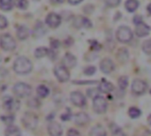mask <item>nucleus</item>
Returning a JSON list of instances; mask_svg holds the SVG:
<instances>
[{"mask_svg": "<svg viewBox=\"0 0 151 136\" xmlns=\"http://www.w3.org/2000/svg\"><path fill=\"white\" fill-rule=\"evenodd\" d=\"M46 24L51 28H56L61 24V17L55 12H50L46 17Z\"/></svg>", "mask_w": 151, "mask_h": 136, "instance_id": "nucleus-9", "label": "nucleus"}, {"mask_svg": "<svg viewBox=\"0 0 151 136\" xmlns=\"http://www.w3.org/2000/svg\"><path fill=\"white\" fill-rule=\"evenodd\" d=\"M128 113H129V116L132 119H137V118H139L141 116L142 112L138 108H136V107H132V108L129 109Z\"/></svg>", "mask_w": 151, "mask_h": 136, "instance_id": "nucleus-28", "label": "nucleus"}, {"mask_svg": "<svg viewBox=\"0 0 151 136\" xmlns=\"http://www.w3.org/2000/svg\"><path fill=\"white\" fill-rule=\"evenodd\" d=\"M67 136H81L80 133L75 129H70L67 133Z\"/></svg>", "mask_w": 151, "mask_h": 136, "instance_id": "nucleus-38", "label": "nucleus"}, {"mask_svg": "<svg viewBox=\"0 0 151 136\" xmlns=\"http://www.w3.org/2000/svg\"><path fill=\"white\" fill-rule=\"evenodd\" d=\"M55 76L60 82H65L70 78V73L68 69L64 65H58L54 70Z\"/></svg>", "mask_w": 151, "mask_h": 136, "instance_id": "nucleus-7", "label": "nucleus"}, {"mask_svg": "<svg viewBox=\"0 0 151 136\" xmlns=\"http://www.w3.org/2000/svg\"><path fill=\"white\" fill-rule=\"evenodd\" d=\"M82 1H83V0H68L69 4H73V5L78 4L81 3Z\"/></svg>", "mask_w": 151, "mask_h": 136, "instance_id": "nucleus-43", "label": "nucleus"}, {"mask_svg": "<svg viewBox=\"0 0 151 136\" xmlns=\"http://www.w3.org/2000/svg\"><path fill=\"white\" fill-rule=\"evenodd\" d=\"M134 22L135 25H138V24L142 23V17L140 16V15H136L134 17Z\"/></svg>", "mask_w": 151, "mask_h": 136, "instance_id": "nucleus-40", "label": "nucleus"}, {"mask_svg": "<svg viewBox=\"0 0 151 136\" xmlns=\"http://www.w3.org/2000/svg\"><path fill=\"white\" fill-rule=\"evenodd\" d=\"M65 0H50V2L52 3V4H61V3H63Z\"/></svg>", "mask_w": 151, "mask_h": 136, "instance_id": "nucleus-44", "label": "nucleus"}, {"mask_svg": "<svg viewBox=\"0 0 151 136\" xmlns=\"http://www.w3.org/2000/svg\"><path fill=\"white\" fill-rule=\"evenodd\" d=\"M89 135L90 136H106V131L104 130V128L100 126V125H97L96 127H94L90 133H89Z\"/></svg>", "mask_w": 151, "mask_h": 136, "instance_id": "nucleus-20", "label": "nucleus"}, {"mask_svg": "<svg viewBox=\"0 0 151 136\" xmlns=\"http://www.w3.org/2000/svg\"><path fill=\"white\" fill-rule=\"evenodd\" d=\"M126 9L129 12H134V11H136L139 7V2L138 0H127L125 4Z\"/></svg>", "mask_w": 151, "mask_h": 136, "instance_id": "nucleus-22", "label": "nucleus"}, {"mask_svg": "<svg viewBox=\"0 0 151 136\" xmlns=\"http://www.w3.org/2000/svg\"><path fill=\"white\" fill-rule=\"evenodd\" d=\"M50 45H51V47H52V49H58V47H59V45H60V43H59V42L58 41V40H52L51 41V42H50Z\"/></svg>", "mask_w": 151, "mask_h": 136, "instance_id": "nucleus-39", "label": "nucleus"}, {"mask_svg": "<svg viewBox=\"0 0 151 136\" xmlns=\"http://www.w3.org/2000/svg\"><path fill=\"white\" fill-rule=\"evenodd\" d=\"M150 94H151V90H150Z\"/></svg>", "mask_w": 151, "mask_h": 136, "instance_id": "nucleus-47", "label": "nucleus"}, {"mask_svg": "<svg viewBox=\"0 0 151 136\" xmlns=\"http://www.w3.org/2000/svg\"><path fill=\"white\" fill-rule=\"evenodd\" d=\"M32 68L31 61L25 57L18 58L13 64V70L19 74H27L31 72Z\"/></svg>", "mask_w": 151, "mask_h": 136, "instance_id": "nucleus-1", "label": "nucleus"}, {"mask_svg": "<svg viewBox=\"0 0 151 136\" xmlns=\"http://www.w3.org/2000/svg\"><path fill=\"white\" fill-rule=\"evenodd\" d=\"M148 122H149V124L151 126V114L149 116V118H148Z\"/></svg>", "mask_w": 151, "mask_h": 136, "instance_id": "nucleus-46", "label": "nucleus"}, {"mask_svg": "<svg viewBox=\"0 0 151 136\" xmlns=\"http://www.w3.org/2000/svg\"><path fill=\"white\" fill-rule=\"evenodd\" d=\"M98 89L103 93H110L114 89V86L108 81H102L99 85Z\"/></svg>", "mask_w": 151, "mask_h": 136, "instance_id": "nucleus-21", "label": "nucleus"}, {"mask_svg": "<svg viewBox=\"0 0 151 136\" xmlns=\"http://www.w3.org/2000/svg\"><path fill=\"white\" fill-rule=\"evenodd\" d=\"M48 132L50 136H61L63 130L61 126L57 122H51L48 127Z\"/></svg>", "mask_w": 151, "mask_h": 136, "instance_id": "nucleus-15", "label": "nucleus"}, {"mask_svg": "<svg viewBox=\"0 0 151 136\" xmlns=\"http://www.w3.org/2000/svg\"><path fill=\"white\" fill-rule=\"evenodd\" d=\"M46 33H47V29H46L45 26L42 22H38L34 28L33 35L35 38H40V37L43 36Z\"/></svg>", "mask_w": 151, "mask_h": 136, "instance_id": "nucleus-17", "label": "nucleus"}, {"mask_svg": "<svg viewBox=\"0 0 151 136\" xmlns=\"http://www.w3.org/2000/svg\"><path fill=\"white\" fill-rule=\"evenodd\" d=\"M13 7L12 0H0V8L4 11H10Z\"/></svg>", "mask_w": 151, "mask_h": 136, "instance_id": "nucleus-26", "label": "nucleus"}, {"mask_svg": "<svg viewBox=\"0 0 151 136\" xmlns=\"http://www.w3.org/2000/svg\"><path fill=\"white\" fill-rule=\"evenodd\" d=\"M29 35V30L27 27L25 26H20L19 27L17 30V36L19 40H26Z\"/></svg>", "mask_w": 151, "mask_h": 136, "instance_id": "nucleus-19", "label": "nucleus"}, {"mask_svg": "<svg viewBox=\"0 0 151 136\" xmlns=\"http://www.w3.org/2000/svg\"><path fill=\"white\" fill-rule=\"evenodd\" d=\"M72 117V114L69 111H67V113H65L61 116V119L64 120V121H66V120H69Z\"/></svg>", "mask_w": 151, "mask_h": 136, "instance_id": "nucleus-37", "label": "nucleus"}, {"mask_svg": "<svg viewBox=\"0 0 151 136\" xmlns=\"http://www.w3.org/2000/svg\"><path fill=\"white\" fill-rule=\"evenodd\" d=\"M128 85V78L127 76H122L119 79V86L121 89H126Z\"/></svg>", "mask_w": 151, "mask_h": 136, "instance_id": "nucleus-29", "label": "nucleus"}, {"mask_svg": "<svg viewBox=\"0 0 151 136\" xmlns=\"http://www.w3.org/2000/svg\"><path fill=\"white\" fill-rule=\"evenodd\" d=\"M93 107L96 112L99 114L104 113L107 110V102L105 98L101 96H95L93 101Z\"/></svg>", "mask_w": 151, "mask_h": 136, "instance_id": "nucleus-6", "label": "nucleus"}, {"mask_svg": "<svg viewBox=\"0 0 151 136\" xmlns=\"http://www.w3.org/2000/svg\"><path fill=\"white\" fill-rule=\"evenodd\" d=\"M71 101L74 105L78 107H83L86 104L85 96L78 91H74L71 94Z\"/></svg>", "mask_w": 151, "mask_h": 136, "instance_id": "nucleus-11", "label": "nucleus"}, {"mask_svg": "<svg viewBox=\"0 0 151 136\" xmlns=\"http://www.w3.org/2000/svg\"><path fill=\"white\" fill-rule=\"evenodd\" d=\"M36 92H37L38 96H41V97H42V98L47 97L50 95V89L46 86H44V85H40L37 88Z\"/></svg>", "mask_w": 151, "mask_h": 136, "instance_id": "nucleus-24", "label": "nucleus"}, {"mask_svg": "<svg viewBox=\"0 0 151 136\" xmlns=\"http://www.w3.org/2000/svg\"><path fill=\"white\" fill-rule=\"evenodd\" d=\"M100 68H101V71L103 73H111L114 70L115 65H114V63L112 62L111 59L104 58L100 63Z\"/></svg>", "mask_w": 151, "mask_h": 136, "instance_id": "nucleus-12", "label": "nucleus"}, {"mask_svg": "<svg viewBox=\"0 0 151 136\" xmlns=\"http://www.w3.org/2000/svg\"><path fill=\"white\" fill-rule=\"evenodd\" d=\"M22 123L27 129L34 130L38 123V118L33 112H26L22 118Z\"/></svg>", "mask_w": 151, "mask_h": 136, "instance_id": "nucleus-5", "label": "nucleus"}, {"mask_svg": "<svg viewBox=\"0 0 151 136\" xmlns=\"http://www.w3.org/2000/svg\"><path fill=\"white\" fill-rule=\"evenodd\" d=\"M48 52H49V50L47 48H44V47H40L38 49L35 50V56L38 58H43L45 56L48 55Z\"/></svg>", "mask_w": 151, "mask_h": 136, "instance_id": "nucleus-27", "label": "nucleus"}, {"mask_svg": "<svg viewBox=\"0 0 151 136\" xmlns=\"http://www.w3.org/2000/svg\"><path fill=\"white\" fill-rule=\"evenodd\" d=\"M116 36L119 42L127 43V42H129L133 39V32L131 28H129L128 27L121 26L118 28Z\"/></svg>", "mask_w": 151, "mask_h": 136, "instance_id": "nucleus-2", "label": "nucleus"}, {"mask_svg": "<svg viewBox=\"0 0 151 136\" xmlns=\"http://www.w3.org/2000/svg\"><path fill=\"white\" fill-rule=\"evenodd\" d=\"M4 108L5 111L10 112H17L19 109V102L16 99L8 97L4 102Z\"/></svg>", "mask_w": 151, "mask_h": 136, "instance_id": "nucleus-10", "label": "nucleus"}, {"mask_svg": "<svg viewBox=\"0 0 151 136\" xmlns=\"http://www.w3.org/2000/svg\"><path fill=\"white\" fill-rule=\"evenodd\" d=\"M96 69L95 66H88L87 68H85L84 70V73L86 75H93L96 73Z\"/></svg>", "mask_w": 151, "mask_h": 136, "instance_id": "nucleus-35", "label": "nucleus"}, {"mask_svg": "<svg viewBox=\"0 0 151 136\" xmlns=\"http://www.w3.org/2000/svg\"><path fill=\"white\" fill-rule=\"evenodd\" d=\"M14 117L13 116H3L2 118H1V119H2V121L4 123V124H7V125H11L12 122H13V120H14Z\"/></svg>", "mask_w": 151, "mask_h": 136, "instance_id": "nucleus-33", "label": "nucleus"}, {"mask_svg": "<svg viewBox=\"0 0 151 136\" xmlns=\"http://www.w3.org/2000/svg\"><path fill=\"white\" fill-rule=\"evenodd\" d=\"M142 50L146 54H151V40H147L143 42Z\"/></svg>", "mask_w": 151, "mask_h": 136, "instance_id": "nucleus-30", "label": "nucleus"}, {"mask_svg": "<svg viewBox=\"0 0 151 136\" xmlns=\"http://www.w3.org/2000/svg\"><path fill=\"white\" fill-rule=\"evenodd\" d=\"M27 104H28L30 107H32V108H37V107L40 106V102H39V100L36 99V98H32L31 100H29V101L27 102Z\"/></svg>", "mask_w": 151, "mask_h": 136, "instance_id": "nucleus-32", "label": "nucleus"}, {"mask_svg": "<svg viewBox=\"0 0 151 136\" xmlns=\"http://www.w3.org/2000/svg\"><path fill=\"white\" fill-rule=\"evenodd\" d=\"M63 64L64 66H65L66 68H73L77 64L76 58L71 53H66L63 58Z\"/></svg>", "mask_w": 151, "mask_h": 136, "instance_id": "nucleus-16", "label": "nucleus"}, {"mask_svg": "<svg viewBox=\"0 0 151 136\" xmlns=\"http://www.w3.org/2000/svg\"><path fill=\"white\" fill-rule=\"evenodd\" d=\"M13 92L17 96L23 98V97L28 96L31 94L32 89L28 84H26L23 82H18L13 87Z\"/></svg>", "mask_w": 151, "mask_h": 136, "instance_id": "nucleus-4", "label": "nucleus"}, {"mask_svg": "<svg viewBox=\"0 0 151 136\" xmlns=\"http://www.w3.org/2000/svg\"><path fill=\"white\" fill-rule=\"evenodd\" d=\"M0 46L4 50L10 51L15 49L16 42L13 37L9 34H4L0 36Z\"/></svg>", "mask_w": 151, "mask_h": 136, "instance_id": "nucleus-3", "label": "nucleus"}, {"mask_svg": "<svg viewBox=\"0 0 151 136\" xmlns=\"http://www.w3.org/2000/svg\"><path fill=\"white\" fill-rule=\"evenodd\" d=\"M114 136H126V135L120 130V129H116L115 131H114Z\"/></svg>", "mask_w": 151, "mask_h": 136, "instance_id": "nucleus-42", "label": "nucleus"}, {"mask_svg": "<svg viewBox=\"0 0 151 136\" xmlns=\"http://www.w3.org/2000/svg\"><path fill=\"white\" fill-rule=\"evenodd\" d=\"M74 84H95L96 81H73Z\"/></svg>", "mask_w": 151, "mask_h": 136, "instance_id": "nucleus-41", "label": "nucleus"}, {"mask_svg": "<svg viewBox=\"0 0 151 136\" xmlns=\"http://www.w3.org/2000/svg\"><path fill=\"white\" fill-rule=\"evenodd\" d=\"M117 58L120 62H126L128 59V51L127 49H120L118 51Z\"/></svg>", "mask_w": 151, "mask_h": 136, "instance_id": "nucleus-25", "label": "nucleus"}, {"mask_svg": "<svg viewBox=\"0 0 151 136\" xmlns=\"http://www.w3.org/2000/svg\"><path fill=\"white\" fill-rule=\"evenodd\" d=\"M16 4H17V6L19 9L25 10L28 6V2H27V0H17L16 1Z\"/></svg>", "mask_w": 151, "mask_h": 136, "instance_id": "nucleus-31", "label": "nucleus"}, {"mask_svg": "<svg viewBox=\"0 0 151 136\" xmlns=\"http://www.w3.org/2000/svg\"><path fill=\"white\" fill-rule=\"evenodd\" d=\"M143 136H151V131H147Z\"/></svg>", "mask_w": 151, "mask_h": 136, "instance_id": "nucleus-45", "label": "nucleus"}, {"mask_svg": "<svg viewBox=\"0 0 151 136\" xmlns=\"http://www.w3.org/2000/svg\"><path fill=\"white\" fill-rule=\"evenodd\" d=\"M74 121L77 125L79 126H83L86 125L89 121V117L87 113L85 112H79L75 115L74 117Z\"/></svg>", "mask_w": 151, "mask_h": 136, "instance_id": "nucleus-18", "label": "nucleus"}, {"mask_svg": "<svg viewBox=\"0 0 151 136\" xmlns=\"http://www.w3.org/2000/svg\"><path fill=\"white\" fill-rule=\"evenodd\" d=\"M121 0H105V3L110 7H116L120 4Z\"/></svg>", "mask_w": 151, "mask_h": 136, "instance_id": "nucleus-34", "label": "nucleus"}, {"mask_svg": "<svg viewBox=\"0 0 151 136\" xmlns=\"http://www.w3.org/2000/svg\"><path fill=\"white\" fill-rule=\"evenodd\" d=\"M73 25L75 27L77 28H81V27H85V28H89L92 27V23L91 21L83 17V16H78L75 19H74V22H73Z\"/></svg>", "mask_w": 151, "mask_h": 136, "instance_id": "nucleus-13", "label": "nucleus"}, {"mask_svg": "<svg viewBox=\"0 0 151 136\" xmlns=\"http://www.w3.org/2000/svg\"><path fill=\"white\" fill-rule=\"evenodd\" d=\"M8 25V22H7V19L3 15H0V28H5Z\"/></svg>", "mask_w": 151, "mask_h": 136, "instance_id": "nucleus-36", "label": "nucleus"}, {"mask_svg": "<svg viewBox=\"0 0 151 136\" xmlns=\"http://www.w3.org/2000/svg\"><path fill=\"white\" fill-rule=\"evenodd\" d=\"M5 136H21V133L17 127L10 126L5 130Z\"/></svg>", "mask_w": 151, "mask_h": 136, "instance_id": "nucleus-23", "label": "nucleus"}, {"mask_svg": "<svg viewBox=\"0 0 151 136\" xmlns=\"http://www.w3.org/2000/svg\"><path fill=\"white\" fill-rule=\"evenodd\" d=\"M150 27L147 24L142 22V23L136 25L135 33H136L137 36H139V37H144V36L148 35L150 34Z\"/></svg>", "mask_w": 151, "mask_h": 136, "instance_id": "nucleus-14", "label": "nucleus"}, {"mask_svg": "<svg viewBox=\"0 0 151 136\" xmlns=\"http://www.w3.org/2000/svg\"><path fill=\"white\" fill-rule=\"evenodd\" d=\"M148 85L142 80H134L132 84V91L136 95H142L146 92Z\"/></svg>", "mask_w": 151, "mask_h": 136, "instance_id": "nucleus-8", "label": "nucleus"}]
</instances>
